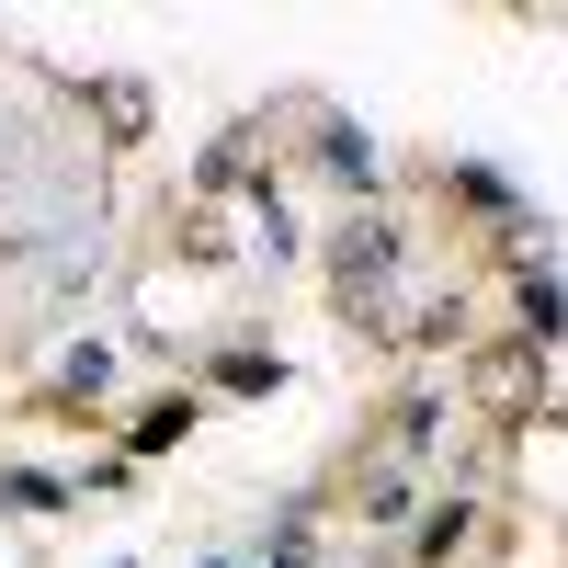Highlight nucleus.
<instances>
[{
	"label": "nucleus",
	"mask_w": 568,
	"mask_h": 568,
	"mask_svg": "<svg viewBox=\"0 0 568 568\" xmlns=\"http://www.w3.org/2000/svg\"><path fill=\"white\" fill-rule=\"evenodd\" d=\"M342 284L375 296V307L398 296V240H387V227H353V240H342Z\"/></svg>",
	"instance_id": "f257e3e1"
},
{
	"label": "nucleus",
	"mask_w": 568,
	"mask_h": 568,
	"mask_svg": "<svg viewBox=\"0 0 568 568\" xmlns=\"http://www.w3.org/2000/svg\"><path fill=\"white\" fill-rule=\"evenodd\" d=\"M216 568H240V557H216Z\"/></svg>",
	"instance_id": "f03ea898"
}]
</instances>
